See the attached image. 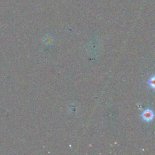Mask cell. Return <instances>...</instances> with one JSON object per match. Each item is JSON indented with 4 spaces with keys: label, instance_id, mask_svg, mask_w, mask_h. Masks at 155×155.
<instances>
[{
    "label": "cell",
    "instance_id": "cell-2",
    "mask_svg": "<svg viewBox=\"0 0 155 155\" xmlns=\"http://www.w3.org/2000/svg\"><path fill=\"white\" fill-rule=\"evenodd\" d=\"M148 84L150 88L155 90V76L151 77L148 81Z\"/></svg>",
    "mask_w": 155,
    "mask_h": 155
},
{
    "label": "cell",
    "instance_id": "cell-1",
    "mask_svg": "<svg viewBox=\"0 0 155 155\" xmlns=\"http://www.w3.org/2000/svg\"><path fill=\"white\" fill-rule=\"evenodd\" d=\"M154 113L153 111L150 109H147L144 110L142 113V118L143 120L146 122H149L154 117Z\"/></svg>",
    "mask_w": 155,
    "mask_h": 155
}]
</instances>
